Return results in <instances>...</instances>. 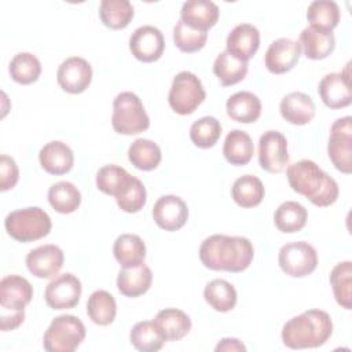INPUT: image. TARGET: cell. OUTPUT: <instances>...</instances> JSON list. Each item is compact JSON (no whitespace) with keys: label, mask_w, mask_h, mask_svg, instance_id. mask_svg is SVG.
Instances as JSON below:
<instances>
[{"label":"cell","mask_w":352,"mask_h":352,"mask_svg":"<svg viewBox=\"0 0 352 352\" xmlns=\"http://www.w3.org/2000/svg\"><path fill=\"white\" fill-rule=\"evenodd\" d=\"M254 257L252 242L245 236L214 234L199 246L201 263L212 271L242 272Z\"/></svg>","instance_id":"6da1fadb"},{"label":"cell","mask_w":352,"mask_h":352,"mask_svg":"<svg viewBox=\"0 0 352 352\" xmlns=\"http://www.w3.org/2000/svg\"><path fill=\"white\" fill-rule=\"evenodd\" d=\"M286 176L292 190L307 197L316 206H330L338 198L337 182L311 160H300L287 165Z\"/></svg>","instance_id":"7a4b0ae2"},{"label":"cell","mask_w":352,"mask_h":352,"mask_svg":"<svg viewBox=\"0 0 352 352\" xmlns=\"http://www.w3.org/2000/svg\"><path fill=\"white\" fill-rule=\"evenodd\" d=\"M333 333L330 315L322 309H308L289 319L282 327V341L290 349L318 348Z\"/></svg>","instance_id":"3957f363"},{"label":"cell","mask_w":352,"mask_h":352,"mask_svg":"<svg viewBox=\"0 0 352 352\" xmlns=\"http://www.w3.org/2000/svg\"><path fill=\"white\" fill-rule=\"evenodd\" d=\"M7 234L18 242L29 243L47 236L52 223L48 213L38 206L16 209L4 219Z\"/></svg>","instance_id":"277c9868"},{"label":"cell","mask_w":352,"mask_h":352,"mask_svg":"<svg viewBox=\"0 0 352 352\" xmlns=\"http://www.w3.org/2000/svg\"><path fill=\"white\" fill-rule=\"evenodd\" d=\"M113 129L120 135H138L150 126V118L138 95L120 92L113 100Z\"/></svg>","instance_id":"5b68a950"},{"label":"cell","mask_w":352,"mask_h":352,"mask_svg":"<svg viewBox=\"0 0 352 352\" xmlns=\"http://www.w3.org/2000/svg\"><path fill=\"white\" fill-rule=\"evenodd\" d=\"M87 334L84 323L74 315H59L52 319L43 337V346L48 352H73Z\"/></svg>","instance_id":"8992f818"},{"label":"cell","mask_w":352,"mask_h":352,"mask_svg":"<svg viewBox=\"0 0 352 352\" xmlns=\"http://www.w3.org/2000/svg\"><path fill=\"white\" fill-rule=\"evenodd\" d=\"M205 96L206 92L201 80L194 73L183 70L173 77L168 102L175 113L188 116L197 110V107L205 100Z\"/></svg>","instance_id":"52a82bcc"},{"label":"cell","mask_w":352,"mask_h":352,"mask_svg":"<svg viewBox=\"0 0 352 352\" xmlns=\"http://www.w3.org/2000/svg\"><path fill=\"white\" fill-rule=\"evenodd\" d=\"M278 263L286 275L293 278H304L316 270L318 253L316 249L308 242H290L279 249Z\"/></svg>","instance_id":"ba28073f"},{"label":"cell","mask_w":352,"mask_h":352,"mask_svg":"<svg viewBox=\"0 0 352 352\" xmlns=\"http://www.w3.org/2000/svg\"><path fill=\"white\" fill-rule=\"evenodd\" d=\"M327 154L336 169L342 173L352 172V118H338L330 128Z\"/></svg>","instance_id":"9c48e42d"},{"label":"cell","mask_w":352,"mask_h":352,"mask_svg":"<svg viewBox=\"0 0 352 352\" xmlns=\"http://www.w3.org/2000/svg\"><path fill=\"white\" fill-rule=\"evenodd\" d=\"M258 164L270 173H280L289 165L287 140L279 131H267L258 139Z\"/></svg>","instance_id":"30bf717a"},{"label":"cell","mask_w":352,"mask_h":352,"mask_svg":"<svg viewBox=\"0 0 352 352\" xmlns=\"http://www.w3.org/2000/svg\"><path fill=\"white\" fill-rule=\"evenodd\" d=\"M81 292L82 286L80 279L76 275L66 272L47 285L44 298L47 305L52 309H72L78 304Z\"/></svg>","instance_id":"8fae6325"},{"label":"cell","mask_w":352,"mask_h":352,"mask_svg":"<svg viewBox=\"0 0 352 352\" xmlns=\"http://www.w3.org/2000/svg\"><path fill=\"white\" fill-rule=\"evenodd\" d=\"M349 66L351 63L342 72L326 74L319 82L318 94L322 102L330 109H344L352 102Z\"/></svg>","instance_id":"7c38bea8"},{"label":"cell","mask_w":352,"mask_h":352,"mask_svg":"<svg viewBox=\"0 0 352 352\" xmlns=\"http://www.w3.org/2000/svg\"><path fill=\"white\" fill-rule=\"evenodd\" d=\"M129 50L138 60L150 63L162 56L165 40L160 29L151 25H143L131 34Z\"/></svg>","instance_id":"4fadbf2b"},{"label":"cell","mask_w":352,"mask_h":352,"mask_svg":"<svg viewBox=\"0 0 352 352\" xmlns=\"http://www.w3.org/2000/svg\"><path fill=\"white\" fill-rule=\"evenodd\" d=\"M56 81L65 92L81 94L92 81V67L84 58L70 56L59 65Z\"/></svg>","instance_id":"5bb4252c"},{"label":"cell","mask_w":352,"mask_h":352,"mask_svg":"<svg viewBox=\"0 0 352 352\" xmlns=\"http://www.w3.org/2000/svg\"><path fill=\"white\" fill-rule=\"evenodd\" d=\"M65 254L56 245H41L32 249L26 256V267L29 272L41 279H50L58 275L63 267Z\"/></svg>","instance_id":"9a60e30c"},{"label":"cell","mask_w":352,"mask_h":352,"mask_svg":"<svg viewBox=\"0 0 352 352\" xmlns=\"http://www.w3.org/2000/svg\"><path fill=\"white\" fill-rule=\"evenodd\" d=\"M153 219L160 228L165 231H177L188 219L187 204L177 195H162L154 204Z\"/></svg>","instance_id":"2e32d148"},{"label":"cell","mask_w":352,"mask_h":352,"mask_svg":"<svg viewBox=\"0 0 352 352\" xmlns=\"http://www.w3.org/2000/svg\"><path fill=\"white\" fill-rule=\"evenodd\" d=\"M300 56L301 47L298 41L280 37L270 44L264 56V63L268 72L274 74H283L296 66Z\"/></svg>","instance_id":"e0dca14e"},{"label":"cell","mask_w":352,"mask_h":352,"mask_svg":"<svg viewBox=\"0 0 352 352\" xmlns=\"http://www.w3.org/2000/svg\"><path fill=\"white\" fill-rule=\"evenodd\" d=\"M33 297V287L19 275H7L0 282V309L22 311Z\"/></svg>","instance_id":"ac0fdd59"},{"label":"cell","mask_w":352,"mask_h":352,"mask_svg":"<svg viewBox=\"0 0 352 352\" xmlns=\"http://www.w3.org/2000/svg\"><path fill=\"white\" fill-rule=\"evenodd\" d=\"M226 47L228 54L248 62L260 47V32L250 23H239L228 33Z\"/></svg>","instance_id":"d6986e66"},{"label":"cell","mask_w":352,"mask_h":352,"mask_svg":"<svg viewBox=\"0 0 352 352\" xmlns=\"http://www.w3.org/2000/svg\"><path fill=\"white\" fill-rule=\"evenodd\" d=\"M180 19L195 30L208 32L219 19V7L210 0H188L182 6Z\"/></svg>","instance_id":"ffe728a7"},{"label":"cell","mask_w":352,"mask_h":352,"mask_svg":"<svg viewBox=\"0 0 352 352\" xmlns=\"http://www.w3.org/2000/svg\"><path fill=\"white\" fill-rule=\"evenodd\" d=\"M38 161L47 173L59 176L72 170L74 165V155L66 143L60 140H52L41 147L38 153Z\"/></svg>","instance_id":"44dd1931"},{"label":"cell","mask_w":352,"mask_h":352,"mask_svg":"<svg viewBox=\"0 0 352 352\" xmlns=\"http://www.w3.org/2000/svg\"><path fill=\"white\" fill-rule=\"evenodd\" d=\"M315 103L312 98L304 92H290L285 95L279 104L283 120L293 125H305L315 117Z\"/></svg>","instance_id":"7402d4cb"},{"label":"cell","mask_w":352,"mask_h":352,"mask_svg":"<svg viewBox=\"0 0 352 352\" xmlns=\"http://www.w3.org/2000/svg\"><path fill=\"white\" fill-rule=\"evenodd\" d=\"M298 44L301 47V52H304L308 59L319 60L327 58L334 51L336 37L333 32L308 26L300 33Z\"/></svg>","instance_id":"603a6c76"},{"label":"cell","mask_w":352,"mask_h":352,"mask_svg":"<svg viewBox=\"0 0 352 352\" xmlns=\"http://www.w3.org/2000/svg\"><path fill=\"white\" fill-rule=\"evenodd\" d=\"M226 110L231 120L242 124H252L261 116V102L253 92L239 91L227 99Z\"/></svg>","instance_id":"cb8c5ba5"},{"label":"cell","mask_w":352,"mask_h":352,"mask_svg":"<svg viewBox=\"0 0 352 352\" xmlns=\"http://www.w3.org/2000/svg\"><path fill=\"white\" fill-rule=\"evenodd\" d=\"M151 282V270L143 263L136 267L122 268L117 276V289L125 297H139L150 289Z\"/></svg>","instance_id":"d4e9b609"},{"label":"cell","mask_w":352,"mask_h":352,"mask_svg":"<svg viewBox=\"0 0 352 352\" xmlns=\"http://www.w3.org/2000/svg\"><path fill=\"white\" fill-rule=\"evenodd\" d=\"M154 323L160 329L165 341H179L191 330L190 316L177 308L161 309L155 315Z\"/></svg>","instance_id":"484cf974"},{"label":"cell","mask_w":352,"mask_h":352,"mask_svg":"<svg viewBox=\"0 0 352 352\" xmlns=\"http://www.w3.org/2000/svg\"><path fill=\"white\" fill-rule=\"evenodd\" d=\"M113 253L122 268L136 267L144 261L146 245L139 235L121 234L114 241Z\"/></svg>","instance_id":"4316f807"},{"label":"cell","mask_w":352,"mask_h":352,"mask_svg":"<svg viewBox=\"0 0 352 352\" xmlns=\"http://www.w3.org/2000/svg\"><path fill=\"white\" fill-rule=\"evenodd\" d=\"M254 154L253 140L245 131L232 129L226 136L223 144V155L231 165H246Z\"/></svg>","instance_id":"83f0119b"},{"label":"cell","mask_w":352,"mask_h":352,"mask_svg":"<svg viewBox=\"0 0 352 352\" xmlns=\"http://www.w3.org/2000/svg\"><path fill=\"white\" fill-rule=\"evenodd\" d=\"M265 195L263 182L253 175L238 177L231 187V197L241 208H254L261 204Z\"/></svg>","instance_id":"f1b7e54d"},{"label":"cell","mask_w":352,"mask_h":352,"mask_svg":"<svg viewBox=\"0 0 352 352\" xmlns=\"http://www.w3.org/2000/svg\"><path fill=\"white\" fill-rule=\"evenodd\" d=\"M307 220V209L296 201L282 202L274 213V223L276 228L286 234L301 231L305 227Z\"/></svg>","instance_id":"f546056e"},{"label":"cell","mask_w":352,"mask_h":352,"mask_svg":"<svg viewBox=\"0 0 352 352\" xmlns=\"http://www.w3.org/2000/svg\"><path fill=\"white\" fill-rule=\"evenodd\" d=\"M133 6L128 0H102L99 6V18L110 29L120 30L129 25L133 18Z\"/></svg>","instance_id":"4dcf8cb0"},{"label":"cell","mask_w":352,"mask_h":352,"mask_svg":"<svg viewBox=\"0 0 352 352\" xmlns=\"http://www.w3.org/2000/svg\"><path fill=\"white\" fill-rule=\"evenodd\" d=\"M48 202L58 213H73L81 204V192L73 183L62 180L50 187Z\"/></svg>","instance_id":"1f68e13d"},{"label":"cell","mask_w":352,"mask_h":352,"mask_svg":"<svg viewBox=\"0 0 352 352\" xmlns=\"http://www.w3.org/2000/svg\"><path fill=\"white\" fill-rule=\"evenodd\" d=\"M205 301L217 312L231 311L238 300L235 287L226 279H213L204 289Z\"/></svg>","instance_id":"d6a6232c"},{"label":"cell","mask_w":352,"mask_h":352,"mask_svg":"<svg viewBox=\"0 0 352 352\" xmlns=\"http://www.w3.org/2000/svg\"><path fill=\"white\" fill-rule=\"evenodd\" d=\"M307 19L312 28L333 32L340 22V7L333 0H315L308 6Z\"/></svg>","instance_id":"836d02e7"},{"label":"cell","mask_w":352,"mask_h":352,"mask_svg":"<svg viewBox=\"0 0 352 352\" xmlns=\"http://www.w3.org/2000/svg\"><path fill=\"white\" fill-rule=\"evenodd\" d=\"M213 73L223 87L234 85L246 77L248 62L239 60L227 51H223L214 59Z\"/></svg>","instance_id":"e575fe53"},{"label":"cell","mask_w":352,"mask_h":352,"mask_svg":"<svg viewBox=\"0 0 352 352\" xmlns=\"http://www.w3.org/2000/svg\"><path fill=\"white\" fill-rule=\"evenodd\" d=\"M87 314L95 324L107 326L113 323L117 315L114 297L106 290H95L87 301Z\"/></svg>","instance_id":"d590c367"},{"label":"cell","mask_w":352,"mask_h":352,"mask_svg":"<svg viewBox=\"0 0 352 352\" xmlns=\"http://www.w3.org/2000/svg\"><path fill=\"white\" fill-rule=\"evenodd\" d=\"M131 164L140 170L155 169L162 158L161 148L150 139H136L128 148Z\"/></svg>","instance_id":"8d00e7d4"},{"label":"cell","mask_w":352,"mask_h":352,"mask_svg":"<svg viewBox=\"0 0 352 352\" xmlns=\"http://www.w3.org/2000/svg\"><path fill=\"white\" fill-rule=\"evenodd\" d=\"M330 285L338 305L352 308V263L342 261L334 265L330 272Z\"/></svg>","instance_id":"74e56055"},{"label":"cell","mask_w":352,"mask_h":352,"mask_svg":"<svg viewBox=\"0 0 352 352\" xmlns=\"http://www.w3.org/2000/svg\"><path fill=\"white\" fill-rule=\"evenodd\" d=\"M131 344L142 352H157L164 344L165 338L154 320H143L136 323L129 333Z\"/></svg>","instance_id":"f35d334b"},{"label":"cell","mask_w":352,"mask_h":352,"mask_svg":"<svg viewBox=\"0 0 352 352\" xmlns=\"http://www.w3.org/2000/svg\"><path fill=\"white\" fill-rule=\"evenodd\" d=\"M8 72L15 82L29 85L38 80L41 74V63L36 55L30 52H19L11 59Z\"/></svg>","instance_id":"ab89813d"},{"label":"cell","mask_w":352,"mask_h":352,"mask_svg":"<svg viewBox=\"0 0 352 352\" xmlns=\"http://www.w3.org/2000/svg\"><path fill=\"white\" fill-rule=\"evenodd\" d=\"M118 208L126 213H138L147 201V191L142 180L135 176L126 182V184L114 197Z\"/></svg>","instance_id":"60d3db41"},{"label":"cell","mask_w":352,"mask_h":352,"mask_svg":"<svg viewBox=\"0 0 352 352\" xmlns=\"http://www.w3.org/2000/svg\"><path fill=\"white\" fill-rule=\"evenodd\" d=\"M221 135V124L217 118L205 116L192 122L190 128V139L199 148L213 147Z\"/></svg>","instance_id":"b9f144b4"},{"label":"cell","mask_w":352,"mask_h":352,"mask_svg":"<svg viewBox=\"0 0 352 352\" xmlns=\"http://www.w3.org/2000/svg\"><path fill=\"white\" fill-rule=\"evenodd\" d=\"M131 173L126 172L122 166L110 164L102 166L96 173V187L107 195L116 197L120 190L131 179Z\"/></svg>","instance_id":"7bdbcfd3"},{"label":"cell","mask_w":352,"mask_h":352,"mask_svg":"<svg viewBox=\"0 0 352 352\" xmlns=\"http://www.w3.org/2000/svg\"><path fill=\"white\" fill-rule=\"evenodd\" d=\"M206 40L208 32L195 30L187 26L182 19L177 21V23L173 28V41L182 52H197L205 47Z\"/></svg>","instance_id":"ee69618b"},{"label":"cell","mask_w":352,"mask_h":352,"mask_svg":"<svg viewBox=\"0 0 352 352\" xmlns=\"http://www.w3.org/2000/svg\"><path fill=\"white\" fill-rule=\"evenodd\" d=\"M19 180V169L14 158L1 154L0 155V190L7 191L16 186Z\"/></svg>","instance_id":"f6af8a7d"},{"label":"cell","mask_w":352,"mask_h":352,"mask_svg":"<svg viewBox=\"0 0 352 352\" xmlns=\"http://www.w3.org/2000/svg\"><path fill=\"white\" fill-rule=\"evenodd\" d=\"M25 320V309L22 311H3L0 309V329L8 331L19 327Z\"/></svg>","instance_id":"bcb514c9"},{"label":"cell","mask_w":352,"mask_h":352,"mask_svg":"<svg viewBox=\"0 0 352 352\" xmlns=\"http://www.w3.org/2000/svg\"><path fill=\"white\" fill-rule=\"evenodd\" d=\"M214 349L217 352L219 351H227V352H230V351L231 352L239 351V352H245L246 346L238 338H221Z\"/></svg>","instance_id":"7dc6e473"}]
</instances>
